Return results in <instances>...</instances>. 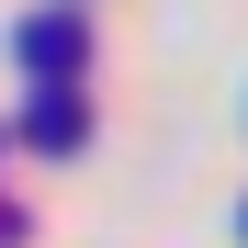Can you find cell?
<instances>
[{"label": "cell", "instance_id": "obj_1", "mask_svg": "<svg viewBox=\"0 0 248 248\" xmlns=\"http://www.w3.org/2000/svg\"><path fill=\"white\" fill-rule=\"evenodd\" d=\"M12 57H23L34 79H46V91H68V79L91 68V23H79L68 0H57V12H34V23H12Z\"/></svg>", "mask_w": 248, "mask_h": 248}, {"label": "cell", "instance_id": "obj_2", "mask_svg": "<svg viewBox=\"0 0 248 248\" xmlns=\"http://www.w3.org/2000/svg\"><path fill=\"white\" fill-rule=\"evenodd\" d=\"M79 113H91V102H79V79H68V91H34V102H23V147L68 158V147H79Z\"/></svg>", "mask_w": 248, "mask_h": 248}]
</instances>
